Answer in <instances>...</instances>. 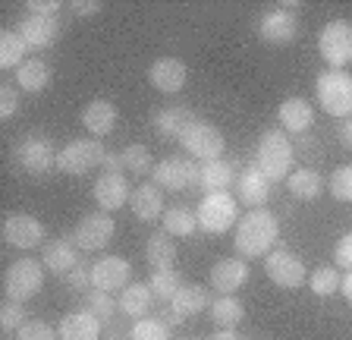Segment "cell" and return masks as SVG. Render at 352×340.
<instances>
[{
    "mask_svg": "<svg viewBox=\"0 0 352 340\" xmlns=\"http://www.w3.org/2000/svg\"><path fill=\"white\" fill-rule=\"evenodd\" d=\"M258 32L267 45H293L296 35H299V19L293 13H286V10H271V13L261 16V23H258Z\"/></svg>",
    "mask_w": 352,
    "mask_h": 340,
    "instance_id": "ac0fdd59",
    "label": "cell"
},
{
    "mask_svg": "<svg viewBox=\"0 0 352 340\" xmlns=\"http://www.w3.org/2000/svg\"><path fill=\"white\" fill-rule=\"evenodd\" d=\"M82 126H85L91 136H110L113 126H117V107L110 101H104V98L85 104V111H82Z\"/></svg>",
    "mask_w": 352,
    "mask_h": 340,
    "instance_id": "4316f807",
    "label": "cell"
},
{
    "mask_svg": "<svg viewBox=\"0 0 352 340\" xmlns=\"http://www.w3.org/2000/svg\"><path fill=\"white\" fill-rule=\"evenodd\" d=\"M104 158H107L104 142L76 139V142H66V145L57 151V170H63L69 177H82V173H88L91 167L104 164Z\"/></svg>",
    "mask_w": 352,
    "mask_h": 340,
    "instance_id": "52a82bcc",
    "label": "cell"
},
{
    "mask_svg": "<svg viewBox=\"0 0 352 340\" xmlns=\"http://www.w3.org/2000/svg\"><path fill=\"white\" fill-rule=\"evenodd\" d=\"M69 7H73L76 16H95L98 10H101V3H98V0H73Z\"/></svg>",
    "mask_w": 352,
    "mask_h": 340,
    "instance_id": "c3c4849f",
    "label": "cell"
},
{
    "mask_svg": "<svg viewBox=\"0 0 352 340\" xmlns=\"http://www.w3.org/2000/svg\"><path fill=\"white\" fill-rule=\"evenodd\" d=\"M154 303V293L148 284H135L132 281L126 290H120V299H117V309L129 318H145L148 309Z\"/></svg>",
    "mask_w": 352,
    "mask_h": 340,
    "instance_id": "4dcf8cb0",
    "label": "cell"
},
{
    "mask_svg": "<svg viewBox=\"0 0 352 340\" xmlns=\"http://www.w3.org/2000/svg\"><path fill=\"white\" fill-rule=\"evenodd\" d=\"M101 167H104V173H123V158H120V155H113V151H107V158H104V164H101Z\"/></svg>",
    "mask_w": 352,
    "mask_h": 340,
    "instance_id": "681fc988",
    "label": "cell"
},
{
    "mask_svg": "<svg viewBox=\"0 0 352 340\" xmlns=\"http://www.w3.org/2000/svg\"><path fill=\"white\" fill-rule=\"evenodd\" d=\"M148 287H151L154 299H161V303H170L176 293H179V274L170 268V271H151V281H148Z\"/></svg>",
    "mask_w": 352,
    "mask_h": 340,
    "instance_id": "8d00e7d4",
    "label": "cell"
},
{
    "mask_svg": "<svg viewBox=\"0 0 352 340\" xmlns=\"http://www.w3.org/2000/svg\"><path fill=\"white\" fill-rule=\"evenodd\" d=\"M47 82H51V67H47V60H41V57H29L16 70V85H19L22 92H29V95L44 92Z\"/></svg>",
    "mask_w": 352,
    "mask_h": 340,
    "instance_id": "f546056e",
    "label": "cell"
},
{
    "mask_svg": "<svg viewBox=\"0 0 352 340\" xmlns=\"http://www.w3.org/2000/svg\"><path fill=\"white\" fill-rule=\"evenodd\" d=\"M340 142H343L346 148H352V117H346L343 123H340Z\"/></svg>",
    "mask_w": 352,
    "mask_h": 340,
    "instance_id": "f907efd6",
    "label": "cell"
},
{
    "mask_svg": "<svg viewBox=\"0 0 352 340\" xmlns=\"http://www.w3.org/2000/svg\"><path fill=\"white\" fill-rule=\"evenodd\" d=\"M16 32H19V38L29 47H38V51H41V47H51L54 41L60 38V19H57V16L29 13V16H22V19H19Z\"/></svg>",
    "mask_w": 352,
    "mask_h": 340,
    "instance_id": "5bb4252c",
    "label": "cell"
},
{
    "mask_svg": "<svg viewBox=\"0 0 352 340\" xmlns=\"http://www.w3.org/2000/svg\"><path fill=\"white\" fill-rule=\"evenodd\" d=\"M280 237L277 215H271L267 208H252L245 217H239L233 233V246L239 252V259H264L274 252V243Z\"/></svg>",
    "mask_w": 352,
    "mask_h": 340,
    "instance_id": "6da1fadb",
    "label": "cell"
},
{
    "mask_svg": "<svg viewBox=\"0 0 352 340\" xmlns=\"http://www.w3.org/2000/svg\"><path fill=\"white\" fill-rule=\"evenodd\" d=\"M239 202L233 199L230 193H205L201 202H198L195 215H198V230H205V233H227L239 215Z\"/></svg>",
    "mask_w": 352,
    "mask_h": 340,
    "instance_id": "277c9868",
    "label": "cell"
},
{
    "mask_svg": "<svg viewBox=\"0 0 352 340\" xmlns=\"http://www.w3.org/2000/svg\"><path fill=\"white\" fill-rule=\"evenodd\" d=\"M208 340H242L239 334H236V328H220L217 334H211Z\"/></svg>",
    "mask_w": 352,
    "mask_h": 340,
    "instance_id": "816d5d0a",
    "label": "cell"
},
{
    "mask_svg": "<svg viewBox=\"0 0 352 340\" xmlns=\"http://www.w3.org/2000/svg\"><path fill=\"white\" fill-rule=\"evenodd\" d=\"M179 145L186 148V155L192 158V161H217V158H223V148H227V142H223V133H220L214 123H205V120H195V123L186 129L183 136H179Z\"/></svg>",
    "mask_w": 352,
    "mask_h": 340,
    "instance_id": "8992f818",
    "label": "cell"
},
{
    "mask_svg": "<svg viewBox=\"0 0 352 340\" xmlns=\"http://www.w3.org/2000/svg\"><path fill=\"white\" fill-rule=\"evenodd\" d=\"M151 123H154V129H157V136H164V139H170V142H179V136L195 123V114H192L189 107L173 104V107H164V111L154 114Z\"/></svg>",
    "mask_w": 352,
    "mask_h": 340,
    "instance_id": "d4e9b609",
    "label": "cell"
},
{
    "mask_svg": "<svg viewBox=\"0 0 352 340\" xmlns=\"http://www.w3.org/2000/svg\"><path fill=\"white\" fill-rule=\"evenodd\" d=\"M63 281H66V287H69V290H85V287H91V268H82V265L73 268V271L66 274Z\"/></svg>",
    "mask_w": 352,
    "mask_h": 340,
    "instance_id": "bcb514c9",
    "label": "cell"
},
{
    "mask_svg": "<svg viewBox=\"0 0 352 340\" xmlns=\"http://www.w3.org/2000/svg\"><path fill=\"white\" fill-rule=\"evenodd\" d=\"M91 193H95V202L101 205V211H117L129 202L132 189L126 183V173H101Z\"/></svg>",
    "mask_w": 352,
    "mask_h": 340,
    "instance_id": "ffe728a7",
    "label": "cell"
},
{
    "mask_svg": "<svg viewBox=\"0 0 352 340\" xmlns=\"http://www.w3.org/2000/svg\"><path fill=\"white\" fill-rule=\"evenodd\" d=\"M29 318H25V309H22V303H7L3 309H0V328L3 331H19L22 325H25Z\"/></svg>",
    "mask_w": 352,
    "mask_h": 340,
    "instance_id": "7bdbcfd3",
    "label": "cell"
},
{
    "mask_svg": "<svg viewBox=\"0 0 352 340\" xmlns=\"http://www.w3.org/2000/svg\"><path fill=\"white\" fill-rule=\"evenodd\" d=\"M236 161L217 158V161H205L201 164V189L205 193H227L230 186L236 183Z\"/></svg>",
    "mask_w": 352,
    "mask_h": 340,
    "instance_id": "484cf974",
    "label": "cell"
},
{
    "mask_svg": "<svg viewBox=\"0 0 352 340\" xmlns=\"http://www.w3.org/2000/svg\"><path fill=\"white\" fill-rule=\"evenodd\" d=\"M340 293H343L346 299L352 303V271H346V274H343V281H340Z\"/></svg>",
    "mask_w": 352,
    "mask_h": 340,
    "instance_id": "f5cc1de1",
    "label": "cell"
},
{
    "mask_svg": "<svg viewBox=\"0 0 352 340\" xmlns=\"http://www.w3.org/2000/svg\"><path fill=\"white\" fill-rule=\"evenodd\" d=\"M154 186L170 189V193L195 189V186H201V164L192 161V158H179V155L164 158L161 164H154Z\"/></svg>",
    "mask_w": 352,
    "mask_h": 340,
    "instance_id": "ba28073f",
    "label": "cell"
},
{
    "mask_svg": "<svg viewBox=\"0 0 352 340\" xmlns=\"http://www.w3.org/2000/svg\"><path fill=\"white\" fill-rule=\"evenodd\" d=\"M85 309L91 315H98L101 321H110L113 312H117V303H113V296L104 293V290H88L85 293Z\"/></svg>",
    "mask_w": 352,
    "mask_h": 340,
    "instance_id": "ab89813d",
    "label": "cell"
},
{
    "mask_svg": "<svg viewBox=\"0 0 352 340\" xmlns=\"http://www.w3.org/2000/svg\"><path fill=\"white\" fill-rule=\"evenodd\" d=\"M129 262L120 259V255H104L91 265V290H104V293H113V290H126L129 287Z\"/></svg>",
    "mask_w": 352,
    "mask_h": 340,
    "instance_id": "4fadbf2b",
    "label": "cell"
},
{
    "mask_svg": "<svg viewBox=\"0 0 352 340\" xmlns=\"http://www.w3.org/2000/svg\"><path fill=\"white\" fill-rule=\"evenodd\" d=\"M16 111H19V89L3 82V89H0V117L10 120Z\"/></svg>",
    "mask_w": 352,
    "mask_h": 340,
    "instance_id": "ee69618b",
    "label": "cell"
},
{
    "mask_svg": "<svg viewBox=\"0 0 352 340\" xmlns=\"http://www.w3.org/2000/svg\"><path fill=\"white\" fill-rule=\"evenodd\" d=\"M277 117L286 133H305V129H311V123H315L311 104H308L305 98H286V101L280 104Z\"/></svg>",
    "mask_w": 352,
    "mask_h": 340,
    "instance_id": "83f0119b",
    "label": "cell"
},
{
    "mask_svg": "<svg viewBox=\"0 0 352 340\" xmlns=\"http://www.w3.org/2000/svg\"><path fill=\"white\" fill-rule=\"evenodd\" d=\"M164 230L170 237H192L198 230V215L186 205H173L164 211Z\"/></svg>",
    "mask_w": 352,
    "mask_h": 340,
    "instance_id": "d6a6232c",
    "label": "cell"
},
{
    "mask_svg": "<svg viewBox=\"0 0 352 340\" xmlns=\"http://www.w3.org/2000/svg\"><path fill=\"white\" fill-rule=\"evenodd\" d=\"M120 158H123V167L129 170V173H148L151 170V148L142 145V142H135V145H126L123 151H120Z\"/></svg>",
    "mask_w": 352,
    "mask_h": 340,
    "instance_id": "74e56055",
    "label": "cell"
},
{
    "mask_svg": "<svg viewBox=\"0 0 352 340\" xmlns=\"http://www.w3.org/2000/svg\"><path fill=\"white\" fill-rule=\"evenodd\" d=\"M286 186H289V193H293L296 199L311 202V199H318V195L324 193V177L318 173L315 167H299V170H293V173L286 177Z\"/></svg>",
    "mask_w": 352,
    "mask_h": 340,
    "instance_id": "1f68e13d",
    "label": "cell"
},
{
    "mask_svg": "<svg viewBox=\"0 0 352 340\" xmlns=\"http://www.w3.org/2000/svg\"><path fill=\"white\" fill-rule=\"evenodd\" d=\"M145 259L151 271H170L176 262V243L170 240L167 230H154L145 243Z\"/></svg>",
    "mask_w": 352,
    "mask_h": 340,
    "instance_id": "f1b7e54d",
    "label": "cell"
},
{
    "mask_svg": "<svg viewBox=\"0 0 352 340\" xmlns=\"http://www.w3.org/2000/svg\"><path fill=\"white\" fill-rule=\"evenodd\" d=\"M129 340H170V325L161 318H139L129 331Z\"/></svg>",
    "mask_w": 352,
    "mask_h": 340,
    "instance_id": "f35d334b",
    "label": "cell"
},
{
    "mask_svg": "<svg viewBox=\"0 0 352 340\" xmlns=\"http://www.w3.org/2000/svg\"><path fill=\"white\" fill-rule=\"evenodd\" d=\"M315 92L330 117H352V76L346 70H324L315 82Z\"/></svg>",
    "mask_w": 352,
    "mask_h": 340,
    "instance_id": "3957f363",
    "label": "cell"
},
{
    "mask_svg": "<svg viewBox=\"0 0 352 340\" xmlns=\"http://www.w3.org/2000/svg\"><path fill=\"white\" fill-rule=\"evenodd\" d=\"M41 265L47 268V271L66 277L73 268H79V246H76L73 240H54V243L44 246Z\"/></svg>",
    "mask_w": 352,
    "mask_h": 340,
    "instance_id": "603a6c76",
    "label": "cell"
},
{
    "mask_svg": "<svg viewBox=\"0 0 352 340\" xmlns=\"http://www.w3.org/2000/svg\"><path fill=\"white\" fill-rule=\"evenodd\" d=\"M245 281H249V265H245V259H220L217 265L211 268V287L217 290L220 296H233Z\"/></svg>",
    "mask_w": 352,
    "mask_h": 340,
    "instance_id": "44dd1931",
    "label": "cell"
},
{
    "mask_svg": "<svg viewBox=\"0 0 352 340\" xmlns=\"http://www.w3.org/2000/svg\"><path fill=\"white\" fill-rule=\"evenodd\" d=\"M13 158L25 173H47L51 167H57V151L41 133H32V136H22L13 148Z\"/></svg>",
    "mask_w": 352,
    "mask_h": 340,
    "instance_id": "30bf717a",
    "label": "cell"
},
{
    "mask_svg": "<svg viewBox=\"0 0 352 340\" xmlns=\"http://www.w3.org/2000/svg\"><path fill=\"white\" fill-rule=\"evenodd\" d=\"M330 195L340 202H352V164H343L330 173Z\"/></svg>",
    "mask_w": 352,
    "mask_h": 340,
    "instance_id": "60d3db41",
    "label": "cell"
},
{
    "mask_svg": "<svg viewBox=\"0 0 352 340\" xmlns=\"http://www.w3.org/2000/svg\"><path fill=\"white\" fill-rule=\"evenodd\" d=\"M340 271L337 265H324V268H315V271L308 274V287H311V293L315 296H333L340 290Z\"/></svg>",
    "mask_w": 352,
    "mask_h": 340,
    "instance_id": "d590c367",
    "label": "cell"
},
{
    "mask_svg": "<svg viewBox=\"0 0 352 340\" xmlns=\"http://www.w3.org/2000/svg\"><path fill=\"white\" fill-rule=\"evenodd\" d=\"M129 208L139 221H154V217H164V189L154 183H142L132 189L129 195Z\"/></svg>",
    "mask_w": 352,
    "mask_h": 340,
    "instance_id": "cb8c5ba5",
    "label": "cell"
},
{
    "mask_svg": "<svg viewBox=\"0 0 352 340\" xmlns=\"http://www.w3.org/2000/svg\"><path fill=\"white\" fill-rule=\"evenodd\" d=\"M44 287V265L35 259H19L3 274V293L10 303H29Z\"/></svg>",
    "mask_w": 352,
    "mask_h": 340,
    "instance_id": "5b68a950",
    "label": "cell"
},
{
    "mask_svg": "<svg viewBox=\"0 0 352 340\" xmlns=\"http://www.w3.org/2000/svg\"><path fill=\"white\" fill-rule=\"evenodd\" d=\"M264 271L283 290H299L302 284H305V265H302V259L289 249H274L271 255H264Z\"/></svg>",
    "mask_w": 352,
    "mask_h": 340,
    "instance_id": "7c38bea8",
    "label": "cell"
},
{
    "mask_svg": "<svg viewBox=\"0 0 352 340\" xmlns=\"http://www.w3.org/2000/svg\"><path fill=\"white\" fill-rule=\"evenodd\" d=\"M113 233H117L113 217L104 215V211H95V215H85L79 224H76V230H73V237L69 240L85 252H101L104 246L113 240Z\"/></svg>",
    "mask_w": 352,
    "mask_h": 340,
    "instance_id": "8fae6325",
    "label": "cell"
},
{
    "mask_svg": "<svg viewBox=\"0 0 352 340\" xmlns=\"http://www.w3.org/2000/svg\"><path fill=\"white\" fill-rule=\"evenodd\" d=\"M60 334L54 331L47 321H41V318H29L25 325L16 331V340H57Z\"/></svg>",
    "mask_w": 352,
    "mask_h": 340,
    "instance_id": "b9f144b4",
    "label": "cell"
},
{
    "mask_svg": "<svg viewBox=\"0 0 352 340\" xmlns=\"http://www.w3.org/2000/svg\"><path fill=\"white\" fill-rule=\"evenodd\" d=\"M3 240L16 249H35L44 240V224L32 215H10L3 221Z\"/></svg>",
    "mask_w": 352,
    "mask_h": 340,
    "instance_id": "2e32d148",
    "label": "cell"
},
{
    "mask_svg": "<svg viewBox=\"0 0 352 340\" xmlns=\"http://www.w3.org/2000/svg\"><path fill=\"white\" fill-rule=\"evenodd\" d=\"M186 79H189V70H186V63L179 57H157L148 67V82L157 92H167V95L183 89Z\"/></svg>",
    "mask_w": 352,
    "mask_h": 340,
    "instance_id": "e0dca14e",
    "label": "cell"
},
{
    "mask_svg": "<svg viewBox=\"0 0 352 340\" xmlns=\"http://www.w3.org/2000/svg\"><path fill=\"white\" fill-rule=\"evenodd\" d=\"M293 158H296L293 142L280 129H267L255 145V164L271 183H280V180L293 173Z\"/></svg>",
    "mask_w": 352,
    "mask_h": 340,
    "instance_id": "7a4b0ae2",
    "label": "cell"
},
{
    "mask_svg": "<svg viewBox=\"0 0 352 340\" xmlns=\"http://www.w3.org/2000/svg\"><path fill=\"white\" fill-rule=\"evenodd\" d=\"M333 265L352 271V230L337 240V249H333Z\"/></svg>",
    "mask_w": 352,
    "mask_h": 340,
    "instance_id": "f6af8a7d",
    "label": "cell"
},
{
    "mask_svg": "<svg viewBox=\"0 0 352 340\" xmlns=\"http://www.w3.org/2000/svg\"><path fill=\"white\" fill-rule=\"evenodd\" d=\"M60 7H63L60 0H29V3H25V10L38 13V16H57Z\"/></svg>",
    "mask_w": 352,
    "mask_h": 340,
    "instance_id": "7dc6e473",
    "label": "cell"
},
{
    "mask_svg": "<svg viewBox=\"0 0 352 340\" xmlns=\"http://www.w3.org/2000/svg\"><path fill=\"white\" fill-rule=\"evenodd\" d=\"M101 318L91 315L88 309H76L69 315H63L57 334L60 340H101Z\"/></svg>",
    "mask_w": 352,
    "mask_h": 340,
    "instance_id": "7402d4cb",
    "label": "cell"
},
{
    "mask_svg": "<svg viewBox=\"0 0 352 340\" xmlns=\"http://www.w3.org/2000/svg\"><path fill=\"white\" fill-rule=\"evenodd\" d=\"M318 51L324 63H330V70H343L346 63H352V23L333 19L324 25L318 35Z\"/></svg>",
    "mask_w": 352,
    "mask_h": 340,
    "instance_id": "9c48e42d",
    "label": "cell"
},
{
    "mask_svg": "<svg viewBox=\"0 0 352 340\" xmlns=\"http://www.w3.org/2000/svg\"><path fill=\"white\" fill-rule=\"evenodd\" d=\"M267 195H271V180L258 170V164H249L236 177V202H242L249 208H264Z\"/></svg>",
    "mask_w": 352,
    "mask_h": 340,
    "instance_id": "d6986e66",
    "label": "cell"
},
{
    "mask_svg": "<svg viewBox=\"0 0 352 340\" xmlns=\"http://www.w3.org/2000/svg\"><path fill=\"white\" fill-rule=\"evenodd\" d=\"M205 309H211V296H208V290L198 287V284H183L179 293L170 299L167 325H179V321H186V318L198 315V312H205Z\"/></svg>",
    "mask_w": 352,
    "mask_h": 340,
    "instance_id": "9a60e30c",
    "label": "cell"
},
{
    "mask_svg": "<svg viewBox=\"0 0 352 340\" xmlns=\"http://www.w3.org/2000/svg\"><path fill=\"white\" fill-rule=\"evenodd\" d=\"M25 51H29V45L22 41L16 29L0 32V67L3 70H19L25 63Z\"/></svg>",
    "mask_w": 352,
    "mask_h": 340,
    "instance_id": "836d02e7",
    "label": "cell"
},
{
    "mask_svg": "<svg viewBox=\"0 0 352 340\" xmlns=\"http://www.w3.org/2000/svg\"><path fill=\"white\" fill-rule=\"evenodd\" d=\"M302 3L299 0H283V3H280V10H286V13H289V10H299Z\"/></svg>",
    "mask_w": 352,
    "mask_h": 340,
    "instance_id": "db71d44e",
    "label": "cell"
},
{
    "mask_svg": "<svg viewBox=\"0 0 352 340\" xmlns=\"http://www.w3.org/2000/svg\"><path fill=\"white\" fill-rule=\"evenodd\" d=\"M245 318V309L236 296H217L211 299V321L217 328H236Z\"/></svg>",
    "mask_w": 352,
    "mask_h": 340,
    "instance_id": "e575fe53",
    "label": "cell"
}]
</instances>
